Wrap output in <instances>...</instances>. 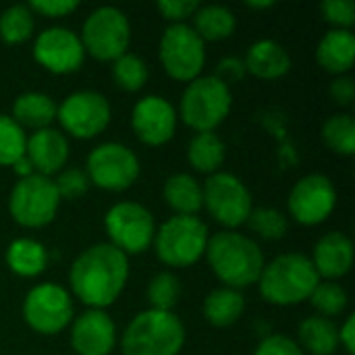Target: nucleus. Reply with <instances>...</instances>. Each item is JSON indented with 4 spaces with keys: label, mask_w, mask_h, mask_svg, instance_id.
<instances>
[{
    "label": "nucleus",
    "mask_w": 355,
    "mask_h": 355,
    "mask_svg": "<svg viewBox=\"0 0 355 355\" xmlns=\"http://www.w3.org/2000/svg\"><path fill=\"white\" fill-rule=\"evenodd\" d=\"M60 196L54 179L31 175L19 179L8 198V212L12 220L25 229H42L50 225L58 212Z\"/></svg>",
    "instance_id": "nucleus-9"
},
{
    "label": "nucleus",
    "mask_w": 355,
    "mask_h": 355,
    "mask_svg": "<svg viewBox=\"0 0 355 355\" xmlns=\"http://www.w3.org/2000/svg\"><path fill=\"white\" fill-rule=\"evenodd\" d=\"M71 347L77 355H110L116 347V327L104 310H85L71 322Z\"/></svg>",
    "instance_id": "nucleus-18"
},
{
    "label": "nucleus",
    "mask_w": 355,
    "mask_h": 355,
    "mask_svg": "<svg viewBox=\"0 0 355 355\" xmlns=\"http://www.w3.org/2000/svg\"><path fill=\"white\" fill-rule=\"evenodd\" d=\"M56 119V102L42 92H25L12 102V121L19 127H27L33 131L50 127Z\"/></svg>",
    "instance_id": "nucleus-23"
},
{
    "label": "nucleus",
    "mask_w": 355,
    "mask_h": 355,
    "mask_svg": "<svg viewBox=\"0 0 355 355\" xmlns=\"http://www.w3.org/2000/svg\"><path fill=\"white\" fill-rule=\"evenodd\" d=\"M320 277L306 254L289 252L264 264L258 287L260 295L272 306H297L310 300Z\"/></svg>",
    "instance_id": "nucleus-3"
},
{
    "label": "nucleus",
    "mask_w": 355,
    "mask_h": 355,
    "mask_svg": "<svg viewBox=\"0 0 355 355\" xmlns=\"http://www.w3.org/2000/svg\"><path fill=\"white\" fill-rule=\"evenodd\" d=\"M25 158L31 162L35 175L52 177L60 173L67 166L69 160V139L62 131L46 127L40 131H33L27 137L25 146Z\"/></svg>",
    "instance_id": "nucleus-19"
},
{
    "label": "nucleus",
    "mask_w": 355,
    "mask_h": 355,
    "mask_svg": "<svg viewBox=\"0 0 355 355\" xmlns=\"http://www.w3.org/2000/svg\"><path fill=\"white\" fill-rule=\"evenodd\" d=\"M87 179L104 191H125L139 177V158L135 152L119 141H106L96 146L85 162Z\"/></svg>",
    "instance_id": "nucleus-13"
},
{
    "label": "nucleus",
    "mask_w": 355,
    "mask_h": 355,
    "mask_svg": "<svg viewBox=\"0 0 355 355\" xmlns=\"http://www.w3.org/2000/svg\"><path fill=\"white\" fill-rule=\"evenodd\" d=\"M254 355H306L302 352V347L297 345V341H293L287 335H268L264 337Z\"/></svg>",
    "instance_id": "nucleus-39"
},
{
    "label": "nucleus",
    "mask_w": 355,
    "mask_h": 355,
    "mask_svg": "<svg viewBox=\"0 0 355 355\" xmlns=\"http://www.w3.org/2000/svg\"><path fill=\"white\" fill-rule=\"evenodd\" d=\"M347 302L349 300H347L345 289L335 281H324V283L320 281L314 287L312 295H310V304L318 312L316 316H322V318H329V320L333 316L343 314L345 308H347Z\"/></svg>",
    "instance_id": "nucleus-34"
},
{
    "label": "nucleus",
    "mask_w": 355,
    "mask_h": 355,
    "mask_svg": "<svg viewBox=\"0 0 355 355\" xmlns=\"http://www.w3.org/2000/svg\"><path fill=\"white\" fill-rule=\"evenodd\" d=\"M35 15L27 4H12L0 15V40L8 46L23 44L31 37Z\"/></svg>",
    "instance_id": "nucleus-30"
},
{
    "label": "nucleus",
    "mask_w": 355,
    "mask_h": 355,
    "mask_svg": "<svg viewBox=\"0 0 355 355\" xmlns=\"http://www.w3.org/2000/svg\"><path fill=\"white\" fill-rule=\"evenodd\" d=\"M227 156L225 150V141L214 133V131H206V133H196L187 146V160L189 164L204 175H214L218 173V168L223 166Z\"/></svg>",
    "instance_id": "nucleus-29"
},
{
    "label": "nucleus",
    "mask_w": 355,
    "mask_h": 355,
    "mask_svg": "<svg viewBox=\"0 0 355 355\" xmlns=\"http://www.w3.org/2000/svg\"><path fill=\"white\" fill-rule=\"evenodd\" d=\"M23 320L44 337L62 333L73 322L71 293L56 283H40L23 300Z\"/></svg>",
    "instance_id": "nucleus-11"
},
{
    "label": "nucleus",
    "mask_w": 355,
    "mask_h": 355,
    "mask_svg": "<svg viewBox=\"0 0 355 355\" xmlns=\"http://www.w3.org/2000/svg\"><path fill=\"white\" fill-rule=\"evenodd\" d=\"M231 106V87L214 75H200L183 89L177 116H181V121L196 133H206L214 131L229 116Z\"/></svg>",
    "instance_id": "nucleus-5"
},
{
    "label": "nucleus",
    "mask_w": 355,
    "mask_h": 355,
    "mask_svg": "<svg viewBox=\"0 0 355 355\" xmlns=\"http://www.w3.org/2000/svg\"><path fill=\"white\" fill-rule=\"evenodd\" d=\"M275 6L272 0H264V2H248V8H254V10H262V8H270Z\"/></svg>",
    "instance_id": "nucleus-46"
},
{
    "label": "nucleus",
    "mask_w": 355,
    "mask_h": 355,
    "mask_svg": "<svg viewBox=\"0 0 355 355\" xmlns=\"http://www.w3.org/2000/svg\"><path fill=\"white\" fill-rule=\"evenodd\" d=\"M54 185H56L60 200H77V198L85 196V191L89 187V179H87L85 171L71 166V168H62L58 173Z\"/></svg>",
    "instance_id": "nucleus-37"
},
{
    "label": "nucleus",
    "mask_w": 355,
    "mask_h": 355,
    "mask_svg": "<svg viewBox=\"0 0 355 355\" xmlns=\"http://www.w3.org/2000/svg\"><path fill=\"white\" fill-rule=\"evenodd\" d=\"M177 119V110L166 98L146 96L131 110V129L141 144L158 148L173 139Z\"/></svg>",
    "instance_id": "nucleus-17"
},
{
    "label": "nucleus",
    "mask_w": 355,
    "mask_h": 355,
    "mask_svg": "<svg viewBox=\"0 0 355 355\" xmlns=\"http://www.w3.org/2000/svg\"><path fill=\"white\" fill-rule=\"evenodd\" d=\"M162 196L166 206L179 216H196L202 210V183L187 173L171 175L164 181Z\"/></svg>",
    "instance_id": "nucleus-24"
},
{
    "label": "nucleus",
    "mask_w": 355,
    "mask_h": 355,
    "mask_svg": "<svg viewBox=\"0 0 355 355\" xmlns=\"http://www.w3.org/2000/svg\"><path fill=\"white\" fill-rule=\"evenodd\" d=\"M339 345L349 355L355 354V316H347L343 327L339 329Z\"/></svg>",
    "instance_id": "nucleus-44"
},
{
    "label": "nucleus",
    "mask_w": 355,
    "mask_h": 355,
    "mask_svg": "<svg viewBox=\"0 0 355 355\" xmlns=\"http://www.w3.org/2000/svg\"><path fill=\"white\" fill-rule=\"evenodd\" d=\"M322 139L324 144L341 154V156H354L355 154V119L349 112H337L331 114L322 125Z\"/></svg>",
    "instance_id": "nucleus-31"
},
{
    "label": "nucleus",
    "mask_w": 355,
    "mask_h": 355,
    "mask_svg": "<svg viewBox=\"0 0 355 355\" xmlns=\"http://www.w3.org/2000/svg\"><path fill=\"white\" fill-rule=\"evenodd\" d=\"M127 279L129 258L106 241L83 250L69 270L73 295L89 310L112 306L123 293Z\"/></svg>",
    "instance_id": "nucleus-1"
},
{
    "label": "nucleus",
    "mask_w": 355,
    "mask_h": 355,
    "mask_svg": "<svg viewBox=\"0 0 355 355\" xmlns=\"http://www.w3.org/2000/svg\"><path fill=\"white\" fill-rule=\"evenodd\" d=\"M27 135L12 116L0 114V166H12L25 156Z\"/></svg>",
    "instance_id": "nucleus-35"
},
{
    "label": "nucleus",
    "mask_w": 355,
    "mask_h": 355,
    "mask_svg": "<svg viewBox=\"0 0 355 355\" xmlns=\"http://www.w3.org/2000/svg\"><path fill=\"white\" fill-rule=\"evenodd\" d=\"M355 35L349 29L327 31L316 46V62L327 73L347 75L354 67Z\"/></svg>",
    "instance_id": "nucleus-22"
},
{
    "label": "nucleus",
    "mask_w": 355,
    "mask_h": 355,
    "mask_svg": "<svg viewBox=\"0 0 355 355\" xmlns=\"http://www.w3.org/2000/svg\"><path fill=\"white\" fill-rule=\"evenodd\" d=\"M237 27V19L231 8L223 4H206L196 10L193 15V31L200 40L206 42H220L233 35Z\"/></svg>",
    "instance_id": "nucleus-28"
},
{
    "label": "nucleus",
    "mask_w": 355,
    "mask_h": 355,
    "mask_svg": "<svg viewBox=\"0 0 355 355\" xmlns=\"http://www.w3.org/2000/svg\"><path fill=\"white\" fill-rule=\"evenodd\" d=\"M202 208H206L227 231H235L248 223L254 210V200L248 185L237 175L218 171L202 185Z\"/></svg>",
    "instance_id": "nucleus-7"
},
{
    "label": "nucleus",
    "mask_w": 355,
    "mask_h": 355,
    "mask_svg": "<svg viewBox=\"0 0 355 355\" xmlns=\"http://www.w3.org/2000/svg\"><path fill=\"white\" fill-rule=\"evenodd\" d=\"M248 225H250V229L258 237H262L266 241H279V239H283L287 235V227H289L287 216L281 210L266 208V206L254 208L252 214H250V218H248Z\"/></svg>",
    "instance_id": "nucleus-36"
},
{
    "label": "nucleus",
    "mask_w": 355,
    "mask_h": 355,
    "mask_svg": "<svg viewBox=\"0 0 355 355\" xmlns=\"http://www.w3.org/2000/svg\"><path fill=\"white\" fill-rule=\"evenodd\" d=\"M148 64L137 54L125 52L112 62V79L125 92H139L148 83Z\"/></svg>",
    "instance_id": "nucleus-33"
},
{
    "label": "nucleus",
    "mask_w": 355,
    "mask_h": 355,
    "mask_svg": "<svg viewBox=\"0 0 355 355\" xmlns=\"http://www.w3.org/2000/svg\"><path fill=\"white\" fill-rule=\"evenodd\" d=\"M310 260L320 281H337L354 266V243L345 233L331 231L316 241L314 256Z\"/></svg>",
    "instance_id": "nucleus-20"
},
{
    "label": "nucleus",
    "mask_w": 355,
    "mask_h": 355,
    "mask_svg": "<svg viewBox=\"0 0 355 355\" xmlns=\"http://www.w3.org/2000/svg\"><path fill=\"white\" fill-rule=\"evenodd\" d=\"M208 227L198 216H171L154 235L158 260L171 268H187L202 260L208 245Z\"/></svg>",
    "instance_id": "nucleus-6"
},
{
    "label": "nucleus",
    "mask_w": 355,
    "mask_h": 355,
    "mask_svg": "<svg viewBox=\"0 0 355 355\" xmlns=\"http://www.w3.org/2000/svg\"><path fill=\"white\" fill-rule=\"evenodd\" d=\"M85 54L102 62H114L131 42V23L116 6H98L83 21L79 35Z\"/></svg>",
    "instance_id": "nucleus-8"
},
{
    "label": "nucleus",
    "mask_w": 355,
    "mask_h": 355,
    "mask_svg": "<svg viewBox=\"0 0 355 355\" xmlns=\"http://www.w3.org/2000/svg\"><path fill=\"white\" fill-rule=\"evenodd\" d=\"M179 300H181V283L173 272L164 270L150 279V283H148L150 310L173 312V308L179 304Z\"/></svg>",
    "instance_id": "nucleus-32"
},
{
    "label": "nucleus",
    "mask_w": 355,
    "mask_h": 355,
    "mask_svg": "<svg viewBox=\"0 0 355 355\" xmlns=\"http://www.w3.org/2000/svg\"><path fill=\"white\" fill-rule=\"evenodd\" d=\"M202 312H204V318L212 327L227 329V327L235 324L243 316V312H245V297L237 289L218 287V289L208 293V297L204 300Z\"/></svg>",
    "instance_id": "nucleus-26"
},
{
    "label": "nucleus",
    "mask_w": 355,
    "mask_h": 355,
    "mask_svg": "<svg viewBox=\"0 0 355 355\" xmlns=\"http://www.w3.org/2000/svg\"><path fill=\"white\" fill-rule=\"evenodd\" d=\"M12 168H15V173L19 175V179H25V177H31V175H35V171H33V166H31V162L23 156V158H19L15 164H12Z\"/></svg>",
    "instance_id": "nucleus-45"
},
{
    "label": "nucleus",
    "mask_w": 355,
    "mask_h": 355,
    "mask_svg": "<svg viewBox=\"0 0 355 355\" xmlns=\"http://www.w3.org/2000/svg\"><path fill=\"white\" fill-rule=\"evenodd\" d=\"M245 75H248V71H245L243 58H237V56L220 58L216 69H214V77L229 87H231V83H239Z\"/></svg>",
    "instance_id": "nucleus-42"
},
{
    "label": "nucleus",
    "mask_w": 355,
    "mask_h": 355,
    "mask_svg": "<svg viewBox=\"0 0 355 355\" xmlns=\"http://www.w3.org/2000/svg\"><path fill=\"white\" fill-rule=\"evenodd\" d=\"M297 345L312 355H333L339 347V329L333 320L322 316H310L300 322Z\"/></svg>",
    "instance_id": "nucleus-27"
},
{
    "label": "nucleus",
    "mask_w": 355,
    "mask_h": 355,
    "mask_svg": "<svg viewBox=\"0 0 355 355\" xmlns=\"http://www.w3.org/2000/svg\"><path fill=\"white\" fill-rule=\"evenodd\" d=\"M6 266L21 279L40 277L48 266V252L44 243L29 237H19L6 248Z\"/></svg>",
    "instance_id": "nucleus-25"
},
{
    "label": "nucleus",
    "mask_w": 355,
    "mask_h": 355,
    "mask_svg": "<svg viewBox=\"0 0 355 355\" xmlns=\"http://www.w3.org/2000/svg\"><path fill=\"white\" fill-rule=\"evenodd\" d=\"M104 229L110 239L108 243L121 250L127 258L150 250L156 235L152 212L137 202L114 204L104 216Z\"/></svg>",
    "instance_id": "nucleus-10"
},
{
    "label": "nucleus",
    "mask_w": 355,
    "mask_h": 355,
    "mask_svg": "<svg viewBox=\"0 0 355 355\" xmlns=\"http://www.w3.org/2000/svg\"><path fill=\"white\" fill-rule=\"evenodd\" d=\"M158 56L168 77L189 83L200 77L206 64V44L191 25H168L160 37Z\"/></svg>",
    "instance_id": "nucleus-12"
},
{
    "label": "nucleus",
    "mask_w": 355,
    "mask_h": 355,
    "mask_svg": "<svg viewBox=\"0 0 355 355\" xmlns=\"http://www.w3.org/2000/svg\"><path fill=\"white\" fill-rule=\"evenodd\" d=\"M331 98L339 104V106H352L355 100V81L349 75H339L333 79L331 83Z\"/></svg>",
    "instance_id": "nucleus-43"
},
{
    "label": "nucleus",
    "mask_w": 355,
    "mask_h": 355,
    "mask_svg": "<svg viewBox=\"0 0 355 355\" xmlns=\"http://www.w3.org/2000/svg\"><path fill=\"white\" fill-rule=\"evenodd\" d=\"M185 345V327L175 312L144 310L127 324L123 355H179Z\"/></svg>",
    "instance_id": "nucleus-4"
},
{
    "label": "nucleus",
    "mask_w": 355,
    "mask_h": 355,
    "mask_svg": "<svg viewBox=\"0 0 355 355\" xmlns=\"http://www.w3.org/2000/svg\"><path fill=\"white\" fill-rule=\"evenodd\" d=\"M56 119L64 133L75 139H92L100 135L110 119L112 108L106 96L94 89H79L69 94L56 106Z\"/></svg>",
    "instance_id": "nucleus-14"
},
{
    "label": "nucleus",
    "mask_w": 355,
    "mask_h": 355,
    "mask_svg": "<svg viewBox=\"0 0 355 355\" xmlns=\"http://www.w3.org/2000/svg\"><path fill=\"white\" fill-rule=\"evenodd\" d=\"M289 214L304 227L322 225L337 206V189L327 175L312 173L302 177L289 191Z\"/></svg>",
    "instance_id": "nucleus-15"
},
{
    "label": "nucleus",
    "mask_w": 355,
    "mask_h": 355,
    "mask_svg": "<svg viewBox=\"0 0 355 355\" xmlns=\"http://www.w3.org/2000/svg\"><path fill=\"white\" fill-rule=\"evenodd\" d=\"M204 256L223 287L237 291L258 283L266 264L260 245L239 231H220L208 237Z\"/></svg>",
    "instance_id": "nucleus-2"
},
{
    "label": "nucleus",
    "mask_w": 355,
    "mask_h": 355,
    "mask_svg": "<svg viewBox=\"0 0 355 355\" xmlns=\"http://www.w3.org/2000/svg\"><path fill=\"white\" fill-rule=\"evenodd\" d=\"M320 12L333 29H349L355 23V2L354 0H324L320 4Z\"/></svg>",
    "instance_id": "nucleus-38"
},
{
    "label": "nucleus",
    "mask_w": 355,
    "mask_h": 355,
    "mask_svg": "<svg viewBox=\"0 0 355 355\" xmlns=\"http://www.w3.org/2000/svg\"><path fill=\"white\" fill-rule=\"evenodd\" d=\"M33 15H42L48 19H60L79 8V2L75 0H33L27 4Z\"/></svg>",
    "instance_id": "nucleus-41"
},
{
    "label": "nucleus",
    "mask_w": 355,
    "mask_h": 355,
    "mask_svg": "<svg viewBox=\"0 0 355 355\" xmlns=\"http://www.w3.org/2000/svg\"><path fill=\"white\" fill-rule=\"evenodd\" d=\"M33 58L54 75H69L81 69L85 50L79 35L69 27H48L33 42Z\"/></svg>",
    "instance_id": "nucleus-16"
},
{
    "label": "nucleus",
    "mask_w": 355,
    "mask_h": 355,
    "mask_svg": "<svg viewBox=\"0 0 355 355\" xmlns=\"http://www.w3.org/2000/svg\"><path fill=\"white\" fill-rule=\"evenodd\" d=\"M245 71L262 81H275L289 73L291 56L275 40H258L248 48L243 58Z\"/></svg>",
    "instance_id": "nucleus-21"
},
{
    "label": "nucleus",
    "mask_w": 355,
    "mask_h": 355,
    "mask_svg": "<svg viewBox=\"0 0 355 355\" xmlns=\"http://www.w3.org/2000/svg\"><path fill=\"white\" fill-rule=\"evenodd\" d=\"M156 8L160 10V15L171 21V25L177 23H185V19L193 17L196 10L200 8L198 0H160L156 4Z\"/></svg>",
    "instance_id": "nucleus-40"
}]
</instances>
